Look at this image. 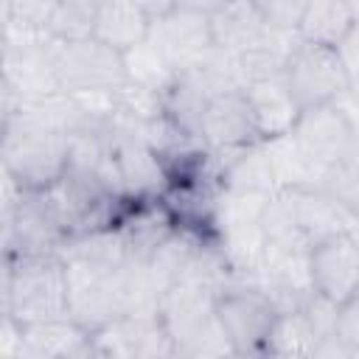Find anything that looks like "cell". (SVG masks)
Instances as JSON below:
<instances>
[{"mask_svg":"<svg viewBox=\"0 0 359 359\" xmlns=\"http://www.w3.org/2000/svg\"><path fill=\"white\" fill-rule=\"evenodd\" d=\"M219 289L202 280H177L160 292L157 317L174 342V356H236L216 320Z\"/></svg>","mask_w":359,"mask_h":359,"instance_id":"obj_1","label":"cell"},{"mask_svg":"<svg viewBox=\"0 0 359 359\" xmlns=\"http://www.w3.org/2000/svg\"><path fill=\"white\" fill-rule=\"evenodd\" d=\"M3 314L20 325L67 317L65 255H3Z\"/></svg>","mask_w":359,"mask_h":359,"instance_id":"obj_2","label":"cell"},{"mask_svg":"<svg viewBox=\"0 0 359 359\" xmlns=\"http://www.w3.org/2000/svg\"><path fill=\"white\" fill-rule=\"evenodd\" d=\"M3 174L25 191H48L59 185L70 160V135L28 123L22 118H3L0 143Z\"/></svg>","mask_w":359,"mask_h":359,"instance_id":"obj_3","label":"cell"},{"mask_svg":"<svg viewBox=\"0 0 359 359\" xmlns=\"http://www.w3.org/2000/svg\"><path fill=\"white\" fill-rule=\"evenodd\" d=\"M278 311L275 300L255 280H230L216 294V320L236 356H266Z\"/></svg>","mask_w":359,"mask_h":359,"instance_id":"obj_4","label":"cell"},{"mask_svg":"<svg viewBox=\"0 0 359 359\" xmlns=\"http://www.w3.org/2000/svg\"><path fill=\"white\" fill-rule=\"evenodd\" d=\"M283 79L303 109L339 101L351 90V73L337 45L303 39L300 34L286 59Z\"/></svg>","mask_w":359,"mask_h":359,"instance_id":"obj_5","label":"cell"},{"mask_svg":"<svg viewBox=\"0 0 359 359\" xmlns=\"http://www.w3.org/2000/svg\"><path fill=\"white\" fill-rule=\"evenodd\" d=\"M292 137L320 171V180L328 168L359 157V123L339 101L303 109L292 126Z\"/></svg>","mask_w":359,"mask_h":359,"instance_id":"obj_6","label":"cell"},{"mask_svg":"<svg viewBox=\"0 0 359 359\" xmlns=\"http://www.w3.org/2000/svg\"><path fill=\"white\" fill-rule=\"evenodd\" d=\"M67 269V317L84 331L95 334L123 314L121 275L123 269H104L79 255H65Z\"/></svg>","mask_w":359,"mask_h":359,"instance_id":"obj_7","label":"cell"},{"mask_svg":"<svg viewBox=\"0 0 359 359\" xmlns=\"http://www.w3.org/2000/svg\"><path fill=\"white\" fill-rule=\"evenodd\" d=\"M59 84L70 95H112L126 84L123 53L95 36L62 42Z\"/></svg>","mask_w":359,"mask_h":359,"instance_id":"obj_8","label":"cell"},{"mask_svg":"<svg viewBox=\"0 0 359 359\" xmlns=\"http://www.w3.org/2000/svg\"><path fill=\"white\" fill-rule=\"evenodd\" d=\"M95 356L163 359L174 356V342L165 334L157 311H129L93 334Z\"/></svg>","mask_w":359,"mask_h":359,"instance_id":"obj_9","label":"cell"},{"mask_svg":"<svg viewBox=\"0 0 359 359\" xmlns=\"http://www.w3.org/2000/svg\"><path fill=\"white\" fill-rule=\"evenodd\" d=\"M278 194H280V202H283L292 224L309 241V247H314L331 236L351 233V227L356 222V213L348 210L339 199H334L320 185H292V188H280Z\"/></svg>","mask_w":359,"mask_h":359,"instance_id":"obj_10","label":"cell"},{"mask_svg":"<svg viewBox=\"0 0 359 359\" xmlns=\"http://www.w3.org/2000/svg\"><path fill=\"white\" fill-rule=\"evenodd\" d=\"M149 39L160 48V53L168 59V65L177 73L191 70L202 59H208V53L213 50L210 17L202 11L174 6L171 11L154 17Z\"/></svg>","mask_w":359,"mask_h":359,"instance_id":"obj_11","label":"cell"},{"mask_svg":"<svg viewBox=\"0 0 359 359\" xmlns=\"http://www.w3.org/2000/svg\"><path fill=\"white\" fill-rule=\"evenodd\" d=\"M59 39L42 34L39 39L3 50V84L20 98H45L62 93L59 84Z\"/></svg>","mask_w":359,"mask_h":359,"instance_id":"obj_12","label":"cell"},{"mask_svg":"<svg viewBox=\"0 0 359 359\" xmlns=\"http://www.w3.org/2000/svg\"><path fill=\"white\" fill-rule=\"evenodd\" d=\"M309 269L314 292L334 306H342L359 294V244L351 233H339L314 244L309 252Z\"/></svg>","mask_w":359,"mask_h":359,"instance_id":"obj_13","label":"cell"},{"mask_svg":"<svg viewBox=\"0 0 359 359\" xmlns=\"http://www.w3.org/2000/svg\"><path fill=\"white\" fill-rule=\"evenodd\" d=\"M199 140L210 151H233V149L261 140L244 87L216 93L208 101L202 112V123H199Z\"/></svg>","mask_w":359,"mask_h":359,"instance_id":"obj_14","label":"cell"},{"mask_svg":"<svg viewBox=\"0 0 359 359\" xmlns=\"http://www.w3.org/2000/svg\"><path fill=\"white\" fill-rule=\"evenodd\" d=\"M95 356L93 334L70 317L22 325L20 359H87Z\"/></svg>","mask_w":359,"mask_h":359,"instance_id":"obj_15","label":"cell"},{"mask_svg":"<svg viewBox=\"0 0 359 359\" xmlns=\"http://www.w3.org/2000/svg\"><path fill=\"white\" fill-rule=\"evenodd\" d=\"M244 95H247V104L252 109V121H255L261 140L289 135L292 126L297 123L300 112H303V107L292 95L283 76L250 81V84H244Z\"/></svg>","mask_w":359,"mask_h":359,"instance_id":"obj_16","label":"cell"},{"mask_svg":"<svg viewBox=\"0 0 359 359\" xmlns=\"http://www.w3.org/2000/svg\"><path fill=\"white\" fill-rule=\"evenodd\" d=\"M208 17H210L213 48L222 53H230V56H241L258 39H264L272 28L264 20V14L255 8L252 0H230Z\"/></svg>","mask_w":359,"mask_h":359,"instance_id":"obj_17","label":"cell"},{"mask_svg":"<svg viewBox=\"0 0 359 359\" xmlns=\"http://www.w3.org/2000/svg\"><path fill=\"white\" fill-rule=\"evenodd\" d=\"M154 17L135 0H98L93 36L126 53L151 34Z\"/></svg>","mask_w":359,"mask_h":359,"instance_id":"obj_18","label":"cell"},{"mask_svg":"<svg viewBox=\"0 0 359 359\" xmlns=\"http://www.w3.org/2000/svg\"><path fill=\"white\" fill-rule=\"evenodd\" d=\"M294 42H297V31L269 28V34L264 39H258L250 50L236 56L244 84L269 79V76H283V67H286V59H289Z\"/></svg>","mask_w":359,"mask_h":359,"instance_id":"obj_19","label":"cell"},{"mask_svg":"<svg viewBox=\"0 0 359 359\" xmlns=\"http://www.w3.org/2000/svg\"><path fill=\"white\" fill-rule=\"evenodd\" d=\"M123 65H126L129 84H137L157 95H163L171 87V81L177 79V70L168 65V59L160 53V48L149 36L123 53Z\"/></svg>","mask_w":359,"mask_h":359,"instance_id":"obj_20","label":"cell"},{"mask_svg":"<svg viewBox=\"0 0 359 359\" xmlns=\"http://www.w3.org/2000/svg\"><path fill=\"white\" fill-rule=\"evenodd\" d=\"M353 25L348 0H309L297 34L303 39L337 45Z\"/></svg>","mask_w":359,"mask_h":359,"instance_id":"obj_21","label":"cell"},{"mask_svg":"<svg viewBox=\"0 0 359 359\" xmlns=\"http://www.w3.org/2000/svg\"><path fill=\"white\" fill-rule=\"evenodd\" d=\"M95 11L98 0H59L56 11L45 25V34L59 42L90 39L95 31Z\"/></svg>","mask_w":359,"mask_h":359,"instance_id":"obj_22","label":"cell"},{"mask_svg":"<svg viewBox=\"0 0 359 359\" xmlns=\"http://www.w3.org/2000/svg\"><path fill=\"white\" fill-rule=\"evenodd\" d=\"M59 0H3V20H14L25 28L45 31Z\"/></svg>","mask_w":359,"mask_h":359,"instance_id":"obj_23","label":"cell"},{"mask_svg":"<svg viewBox=\"0 0 359 359\" xmlns=\"http://www.w3.org/2000/svg\"><path fill=\"white\" fill-rule=\"evenodd\" d=\"M252 3H255V8L264 14V20H266L272 28L297 31L309 0H252Z\"/></svg>","mask_w":359,"mask_h":359,"instance_id":"obj_24","label":"cell"},{"mask_svg":"<svg viewBox=\"0 0 359 359\" xmlns=\"http://www.w3.org/2000/svg\"><path fill=\"white\" fill-rule=\"evenodd\" d=\"M337 337L345 342L351 356H359V294L337 309Z\"/></svg>","mask_w":359,"mask_h":359,"instance_id":"obj_25","label":"cell"},{"mask_svg":"<svg viewBox=\"0 0 359 359\" xmlns=\"http://www.w3.org/2000/svg\"><path fill=\"white\" fill-rule=\"evenodd\" d=\"M337 50H339V56L351 73V81L359 79V22H353L351 31L337 42Z\"/></svg>","mask_w":359,"mask_h":359,"instance_id":"obj_26","label":"cell"},{"mask_svg":"<svg viewBox=\"0 0 359 359\" xmlns=\"http://www.w3.org/2000/svg\"><path fill=\"white\" fill-rule=\"evenodd\" d=\"M230 0H174V6L180 8H191V11H202V14H213L216 8H222Z\"/></svg>","mask_w":359,"mask_h":359,"instance_id":"obj_27","label":"cell"},{"mask_svg":"<svg viewBox=\"0 0 359 359\" xmlns=\"http://www.w3.org/2000/svg\"><path fill=\"white\" fill-rule=\"evenodd\" d=\"M339 104H342V107L356 118V123H359V79H353V81H351V90L339 98Z\"/></svg>","mask_w":359,"mask_h":359,"instance_id":"obj_28","label":"cell"},{"mask_svg":"<svg viewBox=\"0 0 359 359\" xmlns=\"http://www.w3.org/2000/svg\"><path fill=\"white\" fill-rule=\"evenodd\" d=\"M137 6H143L151 17H160V14H165V11H171L174 8V0H135Z\"/></svg>","mask_w":359,"mask_h":359,"instance_id":"obj_29","label":"cell"},{"mask_svg":"<svg viewBox=\"0 0 359 359\" xmlns=\"http://www.w3.org/2000/svg\"><path fill=\"white\" fill-rule=\"evenodd\" d=\"M351 6V14H353V22H359V0H348Z\"/></svg>","mask_w":359,"mask_h":359,"instance_id":"obj_30","label":"cell"}]
</instances>
